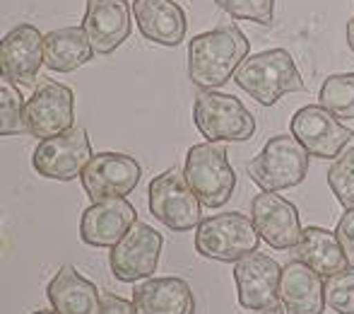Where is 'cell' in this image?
<instances>
[{
	"instance_id": "6da1fadb",
	"label": "cell",
	"mask_w": 354,
	"mask_h": 314,
	"mask_svg": "<svg viewBox=\"0 0 354 314\" xmlns=\"http://www.w3.org/2000/svg\"><path fill=\"white\" fill-rule=\"evenodd\" d=\"M246 34L234 24H219L188 42V78L201 89H217L236 76L248 58Z\"/></svg>"
},
{
	"instance_id": "7a4b0ae2",
	"label": "cell",
	"mask_w": 354,
	"mask_h": 314,
	"mask_svg": "<svg viewBox=\"0 0 354 314\" xmlns=\"http://www.w3.org/2000/svg\"><path fill=\"white\" fill-rule=\"evenodd\" d=\"M234 82L263 107L277 104L284 94L306 89L301 73L287 49H268L256 56H248L239 66Z\"/></svg>"
},
{
	"instance_id": "3957f363",
	"label": "cell",
	"mask_w": 354,
	"mask_h": 314,
	"mask_svg": "<svg viewBox=\"0 0 354 314\" xmlns=\"http://www.w3.org/2000/svg\"><path fill=\"white\" fill-rule=\"evenodd\" d=\"M193 121L210 143H243L256 133V119L234 94L201 89L193 104Z\"/></svg>"
},
{
	"instance_id": "277c9868",
	"label": "cell",
	"mask_w": 354,
	"mask_h": 314,
	"mask_svg": "<svg viewBox=\"0 0 354 314\" xmlns=\"http://www.w3.org/2000/svg\"><path fill=\"white\" fill-rule=\"evenodd\" d=\"M222 143H198L188 150L183 177L205 208H222L236 189V174Z\"/></svg>"
},
{
	"instance_id": "5b68a950",
	"label": "cell",
	"mask_w": 354,
	"mask_h": 314,
	"mask_svg": "<svg viewBox=\"0 0 354 314\" xmlns=\"http://www.w3.org/2000/svg\"><path fill=\"white\" fill-rule=\"evenodd\" d=\"M248 177L263 191H287L306 179L308 152L294 136H272L251 162L246 164Z\"/></svg>"
},
{
	"instance_id": "8992f818",
	"label": "cell",
	"mask_w": 354,
	"mask_h": 314,
	"mask_svg": "<svg viewBox=\"0 0 354 314\" xmlns=\"http://www.w3.org/2000/svg\"><path fill=\"white\" fill-rule=\"evenodd\" d=\"M258 244L261 235L251 216L239 211L205 218L196 230V252L214 261H241L243 256L256 252Z\"/></svg>"
},
{
	"instance_id": "52a82bcc",
	"label": "cell",
	"mask_w": 354,
	"mask_h": 314,
	"mask_svg": "<svg viewBox=\"0 0 354 314\" xmlns=\"http://www.w3.org/2000/svg\"><path fill=\"white\" fill-rule=\"evenodd\" d=\"M149 213L174 232H188L203 223V203L188 186L181 169L171 167L154 177L147 189Z\"/></svg>"
},
{
	"instance_id": "ba28073f",
	"label": "cell",
	"mask_w": 354,
	"mask_h": 314,
	"mask_svg": "<svg viewBox=\"0 0 354 314\" xmlns=\"http://www.w3.org/2000/svg\"><path fill=\"white\" fill-rule=\"evenodd\" d=\"M92 143L84 128L75 126L71 131L41 141L34 148L32 167L39 177L56 179V182H73L82 177L84 167L92 159Z\"/></svg>"
},
{
	"instance_id": "9c48e42d",
	"label": "cell",
	"mask_w": 354,
	"mask_h": 314,
	"mask_svg": "<svg viewBox=\"0 0 354 314\" xmlns=\"http://www.w3.org/2000/svg\"><path fill=\"white\" fill-rule=\"evenodd\" d=\"M75 123V92L63 82L39 85L24 102V128L34 138H53L71 131Z\"/></svg>"
},
{
	"instance_id": "30bf717a",
	"label": "cell",
	"mask_w": 354,
	"mask_h": 314,
	"mask_svg": "<svg viewBox=\"0 0 354 314\" xmlns=\"http://www.w3.org/2000/svg\"><path fill=\"white\" fill-rule=\"evenodd\" d=\"M289 131L311 157L337 159L354 133L321 104H306L292 116Z\"/></svg>"
},
{
	"instance_id": "8fae6325",
	"label": "cell",
	"mask_w": 354,
	"mask_h": 314,
	"mask_svg": "<svg viewBox=\"0 0 354 314\" xmlns=\"http://www.w3.org/2000/svg\"><path fill=\"white\" fill-rule=\"evenodd\" d=\"M162 247L164 237L147 223L136 220V225L123 235L121 242L111 247V254H109L111 273L121 283H136L149 278L157 271Z\"/></svg>"
},
{
	"instance_id": "7c38bea8",
	"label": "cell",
	"mask_w": 354,
	"mask_h": 314,
	"mask_svg": "<svg viewBox=\"0 0 354 314\" xmlns=\"http://www.w3.org/2000/svg\"><path fill=\"white\" fill-rule=\"evenodd\" d=\"M142 169L136 157L126 152H99L82 172V186L92 203L109 198H126L140 184Z\"/></svg>"
},
{
	"instance_id": "4fadbf2b",
	"label": "cell",
	"mask_w": 354,
	"mask_h": 314,
	"mask_svg": "<svg viewBox=\"0 0 354 314\" xmlns=\"http://www.w3.org/2000/svg\"><path fill=\"white\" fill-rule=\"evenodd\" d=\"M280 278L282 266L266 254H248L234 266L239 305L243 310L261 312L270 310L280 302Z\"/></svg>"
},
{
	"instance_id": "5bb4252c",
	"label": "cell",
	"mask_w": 354,
	"mask_h": 314,
	"mask_svg": "<svg viewBox=\"0 0 354 314\" xmlns=\"http://www.w3.org/2000/svg\"><path fill=\"white\" fill-rule=\"evenodd\" d=\"M3 78L12 85L32 87L44 66V34L34 24H17L3 37L0 46Z\"/></svg>"
},
{
	"instance_id": "9a60e30c",
	"label": "cell",
	"mask_w": 354,
	"mask_h": 314,
	"mask_svg": "<svg viewBox=\"0 0 354 314\" xmlns=\"http://www.w3.org/2000/svg\"><path fill=\"white\" fill-rule=\"evenodd\" d=\"M251 220L261 239L272 249H294L301 242L299 211L287 198L272 191H261L251 203Z\"/></svg>"
},
{
	"instance_id": "2e32d148",
	"label": "cell",
	"mask_w": 354,
	"mask_h": 314,
	"mask_svg": "<svg viewBox=\"0 0 354 314\" xmlns=\"http://www.w3.org/2000/svg\"><path fill=\"white\" fill-rule=\"evenodd\" d=\"M138 213L126 198H109L84 208L80 218V239L89 247H116L128 230L136 225Z\"/></svg>"
},
{
	"instance_id": "e0dca14e",
	"label": "cell",
	"mask_w": 354,
	"mask_h": 314,
	"mask_svg": "<svg viewBox=\"0 0 354 314\" xmlns=\"http://www.w3.org/2000/svg\"><path fill=\"white\" fill-rule=\"evenodd\" d=\"M82 29L92 42L94 53H113L133 32L128 0H87Z\"/></svg>"
},
{
	"instance_id": "ac0fdd59",
	"label": "cell",
	"mask_w": 354,
	"mask_h": 314,
	"mask_svg": "<svg viewBox=\"0 0 354 314\" xmlns=\"http://www.w3.org/2000/svg\"><path fill=\"white\" fill-rule=\"evenodd\" d=\"M133 17L147 42L178 46L186 39L188 17L174 0H133Z\"/></svg>"
},
{
	"instance_id": "d6986e66",
	"label": "cell",
	"mask_w": 354,
	"mask_h": 314,
	"mask_svg": "<svg viewBox=\"0 0 354 314\" xmlns=\"http://www.w3.org/2000/svg\"><path fill=\"white\" fill-rule=\"evenodd\" d=\"M280 305L284 314H321L326 305L323 278L299 259L289 261L280 278Z\"/></svg>"
},
{
	"instance_id": "ffe728a7",
	"label": "cell",
	"mask_w": 354,
	"mask_h": 314,
	"mask_svg": "<svg viewBox=\"0 0 354 314\" xmlns=\"http://www.w3.org/2000/svg\"><path fill=\"white\" fill-rule=\"evenodd\" d=\"M138 314H196V297L183 278H145L133 290Z\"/></svg>"
},
{
	"instance_id": "44dd1931",
	"label": "cell",
	"mask_w": 354,
	"mask_h": 314,
	"mask_svg": "<svg viewBox=\"0 0 354 314\" xmlns=\"http://www.w3.org/2000/svg\"><path fill=\"white\" fill-rule=\"evenodd\" d=\"M46 295L58 314H99L102 293L75 266H63L48 283Z\"/></svg>"
},
{
	"instance_id": "7402d4cb",
	"label": "cell",
	"mask_w": 354,
	"mask_h": 314,
	"mask_svg": "<svg viewBox=\"0 0 354 314\" xmlns=\"http://www.w3.org/2000/svg\"><path fill=\"white\" fill-rule=\"evenodd\" d=\"M294 254H297L299 261L313 268L318 276L330 278L350 266V259H347L340 239H337L335 232L326 230V227H304L301 242L294 247Z\"/></svg>"
},
{
	"instance_id": "603a6c76",
	"label": "cell",
	"mask_w": 354,
	"mask_h": 314,
	"mask_svg": "<svg viewBox=\"0 0 354 314\" xmlns=\"http://www.w3.org/2000/svg\"><path fill=\"white\" fill-rule=\"evenodd\" d=\"M92 56V42L82 27H61L44 37V66L53 73H73Z\"/></svg>"
},
{
	"instance_id": "cb8c5ba5",
	"label": "cell",
	"mask_w": 354,
	"mask_h": 314,
	"mask_svg": "<svg viewBox=\"0 0 354 314\" xmlns=\"http://www.w3.org/2000/svg\"><path fill=\"white\" fill-rule=\"evenodd\" d=\"M321 107H326L337 119H354V73H337L323 80Z\"/></svg>"
},
{
	"instance_id": "d4e9b609",
	"label": "cell",
	"mask_w": 354,
	"mask_h": 314,
	"mask_svg": "<svg viewBox=\"0 0 354 314\" xmlns=\"http://www.w3.org/2000/svg\"><path fill=\"white\" fill-rule=\"evenodd\" d=\"M24 99L10 80L3 78L0 85V136L24 133Z\"/></svg>"
},
{
	"instance_id": "484cf974",
	"label": "cell",
	"mask_w": 354,
	"mask_h": 314,
	"mask_svg": "<svg viewBox=\"0 0 354 314\" xmlns=\"http://www.w3.org/2000/svg\"><path fill=\"white\" fill-rule=\"evenodd\" d=\"M328 186L345 208L354 206V148L342 152L328 169Z\"/></svg>"
},
{
	"instance_id": "4316f807",
	"label": "cell",
	"mask_w": 354,
	"mask_h": 314,
	"mask_svg": "<svg viewBox=\"0 0 354 314\" xmlns=\"http://www.w3.org/2000/svg\"><path fill=\"white\" fill-rule=\"evenodd\" d=\"M326 305L337 314H354V266L326 281Z\"/></svg>"
},
{
	"instance_id": "83f0119b",
	"label": "cell",
	"mask_w": 354,
	"mask_h": 314,
	"mask_svg": "<svg viewBox=\"0 0 354 314\" xmlns=\"http://www.w3.org/2000/svg\"><path fill=\"white\" fill-rule=\"evenodd\" d=\"M214 3L234 19H248L256 24H270L275 15V0H214Z\"/></svg>"
},
{
	"instance_id": "f1b7e54d",
	"label": "cell",
	"mask_w": 354,
	"mask_h": 314,
	"mask_svg": "<svg viewBox=\"0 0 354 314\" xmlns=\"http://www.w3.org/2000/svg\"><path fill=\"white\" fill-rule=\"evenodd\" d=\"M335 235L340 239L347 259L354 261V206L347 208L345 216L340 218V223H337V227H335Z\"/></svg>"
},
{
	"instance_id": "f546056e",
	"label": "cell",
	"mask_w": 354,
	"mask_h": 314,
	"mask_svg": "<svg viewBox=\"0 0 354 314\" xmlns=\"http://www.w3.org/2000/svg\"><path fill=\"white\" fill-rule=\"evenodd\" d=\"M99 314H138L136 305L116 293H104L102 295V310Z\"/></svg>"
},
{
	"instance_id": "4dcf8cb0",
	"label": "cell",
	"mask_w": 354,
	"mask_h": 314,
	"mask_svg": "<svg viewBox=\"0 0 354 314\" xmlns=\"http://www.w3.org/2000/svg\"><path fill=\"white\" fill-rule=\"evenodd\" d=\"M347 46H350L354 53V17L347 22Z\"/></svg>"
},
{
	"instance_id": "1f68e13d",
	"label": "cell",
	"mask_w": 354,
	"mask_h": 314,
	"mask_svg": "<svg viewBox=\"0 0 354 314\" xmlns=\"http://www.w3.org/2000/svg\"><path fill=\"white\" fill-rule=\"evenodd\" d=\"M253 314H284V310H282V305L280 307H270V310H261V312H253Z\"/></svg>"
},
{
	"instance_id": "d6a6232c",
	"label": "cell",
	"mask_w": 354,
	"mask_h": 314,
	"mask_svg": "<svg viewBox=\"0 0 354 314\" xmlns=\"http://www.w3.org/2000/svg\"><path fill=\"white\" fill-rule=\"evenodd\" d=\"M34 314H58L56 310H39V312H34Z\"/></svg>"
}]
</instances>
